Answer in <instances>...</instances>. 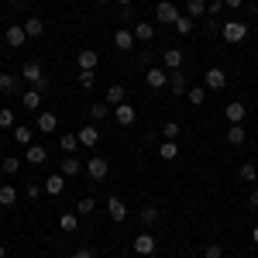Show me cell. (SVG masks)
Returning <instances> with one entry per match:
<instances>
[{"mask_svg": "<svg viewBox=\"0 0 258 258\" xmlns=\"http://www.w3.org/2000/svg\"><path fill=\"white\" fill-rule=\"evenodd\" d=\"M21 80L31 83V86H38V90H45V69H41V62H24L21 66Z\"/></svg>", "mask_w": 258, "mask_h": 258, "instance_id": "obj_1", "label": "cell"}, {"mask_svg": "<svg viewBox=\"0 0 258 258\" xmlns=\"http://www.w3.org/2000/svg\"><path fill=\"white\" fill-rule=\"evenodd\" d=\"M220 35H224V41L238 45V41H244V38H248V24H244V21H224Z\"/></svg>", "mask_w": 258, "mask_h": 258, "instance_id": "obj_2", "label": "cell"}, {"mask_svg": "<svg viewBox=\"0 0 258 258\" xmlns=\"http://www.w3.org/2000/svg\"><path fill=\"white\" fill-rule=\"evenodd\" d=\"M107 172H110V162L100 159V155H93V159H86V176L93 179V182H100V179H107Z\"/></svg>", "mask_w": 258, "mask_h": 258, "instance_id": "obj_3", "label": "cell"}, {"mask_svg": "<svg viewBox=\"0 0 258 258\" xmlns=\"http://www.w3.org/2000/svg\"><path fill=\"white\" fill-rule=\"evenodd\" d=\"M203 83H207V90H224V86H227V73H224L220 66H210V69L203 73Z\"/></svg>", "mask_w": 258, "mask_h": 258, "instance_id": "obj_4", "label": "cell"}, {"mask_svg": "<svg viewBox=\"0 0 258 258\" xmlns=\"http://www.w3.org/2000/svg\"><path fill=\"white\" fill-rule=\"evenodd\" d=\"M114 120H117L120 127H131V124L138 120V110H135L131 103H117V107H114Z\"/></svg>", "mask_w": 258, "mask_h": 258, "instance_id": "obj_5", "label": "cell"}, {"mask_svg": "<svg viewBox=\"0 0 258 258\" xmlns=\"http://www.w3.org/2000/svg\"><path fill=\"white\" fill-rule=\"evenodd\" d=\"M155 244H159V241L152 238V231H145V234L135 238V251H138L141 258H152V255H155Z\"/></svg>", "mask_w": 258, "mask_h": 258, "instance_id": "obj_6", "label": "cell"}, {"mask_svg": "<svg viewBox=\"0 0 258 258\" xmlns=\"http://www.w3.org/2000/svg\"><path fill=\"white\" fill-rule=\"evenodd\" d=\"M148 86L152 90H162V86H169V69H162V66H148Z\"/></svg>", "mask_w": 258, "mask_h": 258, "instance_id": "obj_7", "label": "cell"}, {"mask_svg": "<svg viewBox=\"0 0 258 258\" xmlns=\"http://www.w3.org/2000/svg\"><path fill=\"white\" fill-rule=\"evenodd\" d=\"M66 179H73V176H80V172H86V162L83 159H76V155H66L62 159V169H59Z\"/></svg>", "mask_w": 258, "mask_h": 258, "instance_id": "obj_8", "label": "cell"}, {"mask_svg": "<svg viewBox=\"0 0 258 258\" xmlns=\"http://www.w3.org/2000/svg\"><path fill=\"white\" fill-rule=\"evenodd\" d=\"M162 69H169V73L182 69V48H165L162 52Z\"/></svg>", "mask_w": 258, "mask_h": 258, "instance_id": "obj_9", "label": "cell"}, {"mask_svg": "<svg viewBox=\"0 0 258 258\" xmlns=\"http://www.w3.org/2000/svg\"><path fill=\"white\" fill-rule=\"evenodd\" d=\"M155 18H159V21H165V24H176V18H179V7L172 4V0H162L159 7H155Z\"/></svg>", "mask_w": 258, "mask_h": 258, "instance_id": "obj_10", "label": "cell"}, {"mask_svg": "<svg viewBox=\"0 0 258 258\" xmlns=\"http://www.w3.org/2000/svg\"><path fill=\"white\" fill-rule=\"evenodd\" d=\"M107 214H110L114 224H124V220H127V207H124V200L110 197V200H107Z\"/></svg>", "mask_w": 258, "mask_h": 258, "instance_id": "obj_11", "label": "cell"}, {"mask_svg": "<svg viewBox=\"0 0 258 258\" xmlns=\"http://www.w3.org/2000/svg\"><path fill=\"white\" fill-rule=\"evenodd\" d=\"M114 45H117L120 52H131L138 41H135V31L131 28H117V35H114Z\"/></svg>", "mask_w": 258, "mask_h": 258, "instance_id": "obj_12", "label": "cell"}, {"mask_svg": "<svg viewBox=\"0 0 258 258\" xmlns=\"http://www.w3.org/2000/svg\"><path fill=\"white\" fill-rule=\"evenodd\" d=\"M4 38H7V45H11V48H21V45L28 41V35H24V24H11Z\"/></svg>", "mask_w": 258, "mask_h": 258, "instance_id": "obj_13", "label": "cell"}, {"mask_svg": "<svg viewBox=\"0 0 258 258\" xmlns=\"http://www.w3.org/2000/svg\"><path fill=\"white\" fill-rule=\"evenodd\" d=\"M169 90H172L176 97H182V93L189 90V83H186V73H182V69H176V73H169Z\"/></svg>", "mask_w": 258, "mask_h": 258, "instance_id": "obj_14", "label": "cell"}, {"mask_svg": "<svg viewBox=\"0 0 258 258\" xmlns=\"http://www.w3.org/2000/svg\"><path fill=\"white\" fill-rule=\"evenodd\" d=\"M24 35H28V38H41V35H45V21H41L38 14H31V18L24 21Z\"/></svg>", "mask_w": 258, "mask_h": 258, "instance_id": "obj_15", "label": "cell"}, {"mask_svg": "<svg viewBox=\"0 0 258 258\" xmlns=\"http://www.w3.org/2000/svg\"><path fill=\"white\" fill-rule=\"evenodd\" d=\"M244 114H248V107H244V103H227V107H224L227 124H241V120H244Z\"/></svg>", "mask_w": 258, "mask_h": 258, "instance_id": "obj_16", "label": "cell"}, {"mask_svg": "<svg viewBox=\"0 0 258 258\" xmlns=\"http://www.w3.org/2000/svg\"><path fill=\"white\" fill-rule=\"evenodd\" d=\"M41 186H45V193H48V197H59L62 189H66V176H62V172H55V176L45 179Z\"/></svg>", "mask_w": 258, "mask_h": 258, "instance_id": "obj_17", "label": "cell"}, {"mask_svg": "<svg viewBox=\"0 0 258 258\" xmlns=\"http://www.w3.org/2000/svg\"><path fill=\"white\" fill-rule=\"evenodd\" d=\"M97 141H100L97 124H86V127H80V145H83V148H93Z\"/></svg>", "mask_w": 258, "mask_h": 258, "instance_id": "obj_18", "label": "cell"}, {"mask_svg": "<svg viewBox=\"0 0 258 258\" xmlns=\"http://www.w3.org/2000/svg\"><path fill=\"white\" fill-rule=\"evenodd\" d=\"M76 62H80V69H97V66H100L97 48H83L80 55H76Z\"/></svg>", "mask_w": 258, "mask_h": 258, "instance_id": "obj_19", "label": "cell"}, {"mask_svg": "<svg viewBox=\"0 0 258 258\" xmlns=\"http://www.w3.org/2000/svg\"><path fill=\"white\" fill-rule=\"evenodd\" d=\"M124 97H127V90H124V86H120V83H110V86H107V103H110V107H117V103H124Z\"/></svg>", "mask_w": 258, "mask_h": 258, "instance_id": "obj_20", "label": "cell"}, {"mask_svg": "<svg viewBox=\"0 0 258 258\" xmlns=\"http://www.w3.org/2000/svg\"><path fill=\"white\" fill-rule=\"evenodd\" d=\"M59 148H62V155H76V148H83V145H80V135H62V138H59Z\"/></svg>", "mask_w": 258, "mask_h": 258, "instance_id": "obj_21", "label": "cell"}, {"mask_svg": "<svg viewBox=\"0 0 258 258\" xmlns=\"http://www.w3.org/2000/svg\"><path fill=\"white\" fill-rule=\"evenodd\" d=\"M131 31H135V41H152V38H155V28H152L148 21H138Z\"/></svg>", "mask_w": 258, "mask_h": 258, "instance_id": "obj_22", "label": "cell"}, {"mask_svg": "<svg viewBox=\"0 0 258 258\" xmlns=\"http://www.w3.org/2000/svg\"><path fill=\"white\" fill-rule=\"evenodd\" d=\"M24 159L31 162V165H45V159H48V152H45L41 145H28V152H24Z\"/></svg>", "mask_w": 258, "mask_h": 258, "instance_id": "obj_23", "label": "cell"}, {"mask_svg": "<svg viewBox=\"0 0 258 258\" xmlns=\"http://www.w3.org/2000/svg\"><path fill=\"white\" fill-rule=\"evenodd\" d=\"M59 127V117L52 114V110H41L38 114V131H55Z\"/></svg>", "mask_w": 258, "mask_h": 258, "instance_id": "obj_24", "label": "cell"}, {"mask_svg": "<svg viewBox=\"0 0 258 258\" xmlns=\"http://www.w3.org/2000/svg\"><path fill=\"white\" fill-rule=\"evenodd\" d=\"M138 217H141V224H145V227H152V224L159 220V207H155V203H145Z\"/></svg>", "mask_w": 258, "mask_h": 258, "instance_id": "obj_25", "label": "cell"}, {"mask_svg": "<svg viewBox=\"0 0 258 258\" xmlns=\"http://www.w3.org/2000/svg\"><path fill=\"white\" fill-rule=\"evenodd\" d=\"M38 103H41V90H28V93L21 97V107H24V110H38Z\"/></svg>", "mask_w": 258, "mask_h": 258, "instance_id": "obj_26", "label": "cell"}, {"mask_svg": "<svg viewBox=\"0 0 258 258\" xmlns=\"http://www.w3.org/2000/svg\"><path fill=\"white\" fill-rule=\"evenodd\" d=\"M244 138H248V135H244V127H241V124H231V127H227V145H234V148H238V145H244Z\"/></svg>", "mask_w": 258, "mask_h": 258, "instance_id": "obj_27", "label": "cell"}, {"mask_svg": "<svg viewBox=\"0 0 258 258\" xmlns=\"http://www.w3.org/2000/svg\"><path fill=\"white\" fill-rule=\"evenodd\" d=\"M107 114H110V103H107V100H103V103H90V120H93V124L103 120Z\"/></svg>", "mask_w": 258, "mask_h": 258, "instance_id": "obj_28", "label": "cell"}, {"mask_svg": "<svg viewBox=\"0 0 258 258\" xmlns=\"http://www.w3.org/2000/svg\"><path fill=\"white\" fill-rule=\"evenodd\" d=\"M59 227L66 231V234H73V231L80 227V214H62V217H59Z\"/></svg>", "mask_w": 258, "mask_h": 258, "instance_id": "obj_29", "label": "cell"}, {"mask_svg": "<svg viewBox=\"0 0 258 258\" xmlns=\"http://www.w3.org/2000/svg\"><path fill=\"white\" fill-rule=\"evenodd\" d=\"M159 159H165V162H176V159H179V148H176V141H162V148H159Z\"/></svg>", "mask_w": 258, "mask_h": 258, "instance_id": "obj_30", "label": "cell"}, {"mask_svg": "<svg viewBox=\"0 0 258 258\" xmlns=\"http://www.w3.org/2000/svg\"><path fill=\"white\" fill-rule=\"evenodd\" d=\"M31 135H35V131H31L28 124H18V127H14V141H18V145H24V148L31 145Z\"/></svg>", "mask_w": 258, "mask_h": 258, "instance_id": "obj_31", "label": "cell"}, {"mask_svg": "<svg viewBox=\"0 0 258 258\" xmlns=\"http://www.w3.org/2000/svg\"><path fill=\"white\" fill-rule=\"evenodd\" d=\"M18 203V189L14 186H0V207H14Z\"/></svg>", "mask_w": 258, "mask_h": 258, "instance_id": "obj_32", "label": "cell"}, {"mask_svg": "<svg viewBox=\"0 0 258 258\" xmlns=\"http://www.w3.org/2000/svg\"><path fill=\"white\" fill-rule=\"evenodd\" d=\"M203 11H207V0H186V14L197 21V18H203Z\"/></svg>", "mask_w": 258, "mask_h": 258, "instance_id": "obj_33", "label": "cell"}, {"mask_svg": "<svg viewBox=\"0 0 258 258\" xmlns=\"http://www.w3.org/2000/svg\"><path fill=\"white\" fill-rule=\"evenodd\" d=\"M238 176L244 179V182H255V179H258V165H255V162H244V165L238 169Z\"/></svg>", "mask_w": 258, "mask_h": 258, "instance_id": "obj_34", "label": "cell"}, {"mask_svg": "<svg viewBox=\"0 0 258 258\" xmlns=\"http://www.w3.org/2000/svg\"><path fill=\"white\" fill-rule=\"evenodd\" d=\"M0 127H18V114L11 107H0Z\"/></svg>", "mask_w": 258, "mask_h": 258, "instance_id": "obj_35", "label": "cell"}, {"mask_svg": "<svg viewBox=\"0 0 258 258\" xmlns=\"http://www.w3.org/2000/svg\"><path fill=\"white\" fill-rule=\"evenodd\" d=\"M14 90H18V76L0 73V93H14Z\"/></svg>", "mask_w": 258, "mask_h": 258, "instance_id": "obj_36", "label": "cell"}, {"mask_svg": "<svg viewBox=\"0 0 258 258\" xmlns=\"http://www.w3.org/2000/svg\"><path fill=\"white\" fill-rule=\"evenodd\" d=\"M176 31L179 35H193V18H189V14H179L176 18Z\"/></svg>", "mask_w": 258, "mask_h": 258, "instance_id": "obj_37", "label": "cell"}, {"mask_svg": "<svg viewBox=\"0 0 258 258\" xmlns=\"http://www.w3.org/2000/svg\"><path fill=\"white\" fill-rule=\"evenodd\" d=\"M162 138H165V141H176V138H179V124H176V120L162 124Z\"/></svg>", "mask_w": 258, "mask_h": 258, "instance_id": "obj_38", "label": "cell"}, {"mask_svg": "<svg viewBox=\"0 0 258 258\" xmlns=\"http://www.w3.org/2000/svg\"><path fill=\"white\" fill-rule=\"evenodd\" d=\"M0 169H4L7 176H14V172L21 169V159H14V155H11V159H0Z\"/></svg>", "mask_w": 258, "mask_h": 258, "instance_id": "obj_39", "label": "cell"}, {"mask_svg": "<svg viewBox=\"0 0 258 258\" xmlns=\"http://www.w3.org/2000/svg\"><path fill=\"white\" fill-rule=\"evenodd\" d=\"M93 83H97L93 69H80V86H83V90H93Z\"/></svg>", "mask_w": 258, "mask_h": 258, "instance_id": "obj_40", "label": "cell"}, {"mask_svg": "<svg viewBox=\"0 0 258 258\" xmlns=\"http://www.w3.org/2000/svg\"><path fill=\"white\" fill-rule=\"evenodd\" d=\"M93 207H97V203H93V197H83L80 203H76V214H80V217H83V214H93Z\"/></svg>", "mask_w": 258, "mask_h": 258, "instance_id": "obj_41", "label": "cell"}, {"mask_svg": "<svg viewBox=\"0 0 258 258\" xmlns=\"http://www.w3.org/2000/svg\"><path fill=\"white\" fill-rule=\"evenodd\" d=\"M203 258H224V248H220L217 241H210V244L203 248Z\"/></svg>", "mask_w": 258, "mask_h": 258, "instance_id": "obj_42", "label": "cell"}, {"mask_svg": "<svg viewBox=\"0 0 258 258\" xmlns=\"http://www.w3.org/2000/svg\"><path fill=\"white\" fill-rule=\"evenodd\" d=\"M186 100H189V103H203V86H189V90H186Z\"/></svg>", "mask_w": 258, "mask_h": 258, "instance_id": "obj_43", "label": "cell"}, {"mask_svg": "<svg viewBox=\"0 0 258 258\" xmlns=\"http://www.w3.org/2000/svg\"><path fill=\"white\" fill-rule=\"evenodd\" d=\"M220 7H224V0H207V14H210V18H217Z\"/></svg>", "mask_w": 258, "mask_h": 258, "instance_id": "obj_44", "label": "cell"}, {"mask_svg": "<svg viewBox=\"0 0 258 258\" xmlns=\"http://www.w3.org/2000/svg\"><path fill=\"white\" fill-rule=\"evenodd\" d=\"M31 200H38V193H45V186H38V182H28V189H24Z\"/></svg>", "mask_w": 258, "mask_h": 258, "instance_id": "obj_45", "label": "cell"}, {"mask_svg": "<svg viewBox=\"0 0 258 258\" xmlns=\"http://www.w3.org/2000/svg\"><path fill=\"white\" fill-rule=\"evenodd\" d=\"M73 258H97V255H93V248H76Z\"/></svg>", "mask_w": 258, "mask_h": 258, "instance_id": "obj_46", "label": "cell"}, {"mask_svg": "<svg viewBox=\"0 0 258 258\" xmlns=\"http://www.w3.org/2000/svg\"><path fill=\"white\" fill-rule=\"evenodd\" d=\"M220 28H224L220 21H207V31H210V35H220Z\"/></svg>", "mask_w": 258, "mask_h": 258, "instance_id": "obj_47", "label": "cell"}, {"mask_svg": "<svg viewBox=\"0 0 258 258\" xmlns=\"http://www.w3.org/2000/svg\"><path fill=\"white\" fill-rule=\"evenodd\" d=\"M224 7H231V11H238V7H244V0H224Z\"/></svg>", "mask_w": 258, "mask_h": 258, "instance_id": "obj_48", "label": "cell"}, {"mask_svg": "<svg viewBox=\"0 0 258 258\" xmlns=\"http://www.w3.org/2000/svg\"><path fill=\"white\" fill-rule=\"evenodd\" d=\"M248 203H251V207L258 210V189H251V197H248Z\"/></svg>", "mask_w": 258, "mask_h": 258, "instance_id": "obj_49", "label": "cell"}, {"mask_svg": "<svg viewBox=\"0 0 258 258\" xmlns=\"http://www.w3.org/2000/svg\"><path fill=\"white\" fill-rule=\"evenodd\" d=\"M117 4H120V7H131V4H135V0H117Z\"/></svg>", "mask_w": 258, "mask_h": 258, "instance_id": "obj_50", "label": "cell"}, {"mask_svg": "<svg viewBox=\"0 0 258 258\" xmlns=\"http://www.w3.org/2000/svg\"><path fill=\"white\" fill-rule=\"evenodd\" d=\"M251 238H255V244H258V227H255V231H251Z\"/></svg>", "mask_w": 258, "mask_h": 258, "instance_id": "obj_51", "label": "cell"}, {"mask_svg": "<svg viewBox=\"0 0 258 258\" xmlns=\"http://www.w3.org/2000/svg\"><path fill=\"white\" fill-rule=\"evenodd\" d=\"M4 255H7V251H4V244H0V258H4Z\"/></svg>", "mask_w": 258, "mask_h": 258, "instance_id": "obj_52", "label": "cell"}, {"mask_svg": "<svg viewBox=\"0 0 258 258\" xmlns=\"http://www.w3.org/2000/svg\"><path fill=\"white\" fill-rule=\"evenodd\" d=\"M97 4H110V0H97Z\"/></svg>", "mask_w": 258, "mask_h": 258, "instance_id": "obj_53", "label": "cell"}, {"mask_svg": "<svg viewBox=\"0 0 258 258\" xmlns=\"http://www.w3.org/2000/svg\"><path fill=\"white\" fill-rule=\"evenodd\" d=\"M0 148H4V138H0Z\"/></svg>", "mask_w": 258, "mask_h": 258, "instance_id": "obj_54", "label": "cell"}, {"mask_svg": "<svg viewBox=\"0 0 258 258\" xmlns=\"http://www.w3.org/2000/svg\"><path fill=\"white\" fill-rule=\"evenodd\" d=\"M255 165H258V162H255Z\"/></svg>", "mask_w": 258, "mask_h": 258, "instance_id": "obj_55", "label": "cell"}]
</instances>
